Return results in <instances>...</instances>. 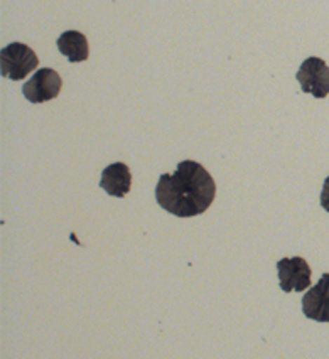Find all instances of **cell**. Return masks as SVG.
<instances>
[{
    "label": "cell",
    "mask_w": 329,
    "mask_h": 359,
    "mask_svg": "<svg viewBox=\"0 0 329 359\" xmlns=\"http://www.w3.org/2000/svg\"><path fill=\"white\" fill-rule=\"evenodd\" d=\"M216 184L199 162L182 161L174 174H162L156 186L157 204L177 218H194L215 201Z\"/></svg>",
    "instance_id": "obj_1"
},
{
    "label": "cell",
    "mask_w": 329,
    "mask_h": 359,
    "mask_svg": "<svg viewBox=\"0 0 329 359\" xmlns=\"http://www.w3.org/2000/svg\"><path fill=\"white\" fill-rule=\"evenodd\" d=\"M2 76L12 81H20L39 66V57L31 48L22 43H12L0 53Z\"/></svg>",
    "instance_id": "obj_2"
},
{
    "label": "cell",
    "mask_w": 329,
    "mask_h": 359,
    "mask_svg": "<svg viewBox=\"0 0 329 359\" xmlns=\"http://www.w3.org/2000/svg\"><path fill=\"white\" fill-rule=\"evenodd\" d=\"M304 93L314 98H326L329 95V66L321 57H307L295 74Z\"/></svg>",
    "instance_id": "obj_3"
},
{
    "label": "cell",
    "mask_w": 329,
    "mask_h": 359,
    "mask_svg": "<svg viewBox=\"0 0 329 359\" xmlns=\"http://www.w3.org/2000/svg\"><path fill=\"white\" fill-rule=\"evenodd\" d=\"M278 270V283L286 294L289 292H304L311 287L312 270L309 263L302 257L282 258L277 262Z\"/></svg>",
    "instance_id": "obj_4"
},
{
    "label": "cell",
    "mask_w": 329,
    "mask_h": 359,
    "mask_svg": "<svg viewBox=\"0 0 329 359\" xmlns=\"http://www.w3.org/2000/svg\"><path fill=\"white\" fill-rule=\"evenodd\" d=\"M62 88V79L56 71L51 68H41L36 74L24 85L22 93L31 103H44L54 100L60 95Z\"/></svg>",
    "instance_id": "obj_5"
},
{
    "label": "cell",
    "mask_w": 329,
    "mask_h": 359,
    "mask_svg": "<svg viewBox=\"0 0 329 359\" xmlns=\"http://www.w3.org/2000/svg\"><path fill=\"white\" fill-rule=\"evenodd\" d=\"M302 312L316 323H329V273H323L319 282L302 297Z\"/></svg>",
    "instance_id": "obj_6"
},
{
    "label": "cell",
    "mask_w": 329,
    "mask_h": 359,
    "mask_svg": "<svg viewBox=\"0 0 329 359\" xmlns=\"http://www.w3.org/2000/svg\"><path fill=\"white\" fill-rule=\"evenodd\" d=\"M130 186L132 172L123 162H115L103 169L100 187L107 191V194L114 196V198H123L130 191Z\"/></svg>",
    "instance_id": "obj_7"
},
{
    "label": "cell",
    "mask_w": 329,
    "mask_h": 359,
    "mask_svg": "<svg viewBox=\"0 0 329 359\" xmlns=\"http://www.w3.org/2000/svg\"><path fill=\"white\" fill-rule=\"evenodd\" d=\"M58 49H60L62 56L68 57L69 62L86 61L90 56L88 39L78 31L62 32L60 39H58Z\"/></svg>",
    "instance_id": "obj_8"
},
{
    "label": "cell",
    "mask_w": 329,
    "mask_h": 359,
    "mask_svg": "<svg viewBox=\"0 0 329 359\" xmlns=\"http://www.w3.org/2000/svg\"><path fill=\"white\" fill-rule=\"evenodd\" d=\"M321 206H323L324 211L329 212V175L324 181L323 186V193H321Z\"/></svg>",
    "instance_id": "obj_9"
}]
</instances>
